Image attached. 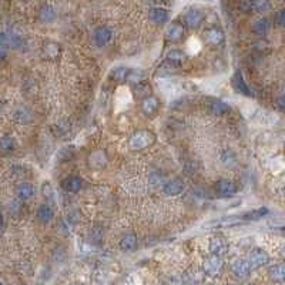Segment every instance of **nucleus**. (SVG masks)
Here are the masks:
<instances>
[{"label": "nucleus", "instance_id": "nucleus-1", "mask_svg": "<svg viewBox=\"0 0 285 285\" xmlns=\"http://www.w3.org/2000/svg\"><path fill=\"white\" fill-rule=\"evenodd\" d=\"M156 143V134L150 130H138L129 138V149L131 151H141Z\"/></svg>", "mask_w": 285, "mask_h": 285}, {"label": "nucleus", "instance_id": "nucleus-2", "mask_svg": "<svg viewBox=\"0 0 285 285\" xmlns=\"http://www.w3.org/2000/svg\"><path fill=\"white\" fill-rule=\"evenodd\" d=\"M240 10L244 13H265L270 10V0H241Z\"/></svg>", "mask_w": 285, "mask_h": 285}, {"label": "nucleus", "instance_id": "nucleus-3", "mask_svg": "<svg viewBox=\"0 0 285 285\" xmlns=\"http://www.w3.org/2000/svg\"><path fill=\"white\" fill-rule=\"evenodd\" d=\"M203 271H204V274L208 275V277H218V275H221L223 271H224L223 258L221 257H217V255H210L204 261Z\"/></svg>", "mask_w": 285, "mask_h": 285}, {"label": "nucleus", "instance_id": "nucleus-4", "mask_svg": "<svg viewBox=\"0 0 285 285\" xmlns=\"http://www.w3.org/2000/svg\"><path fill=\"white\" fill-rule=\"evenodd\" d=\"M108 164V157L104 150H94L87 157V165L91 170H103Z\"/></svg>", "mask_w": 285, "mask_h": 285}, {"label": "nucleus", "instance_id": "nucleus-5", "mask_svg": "<svg viewBox=\"0 0 285 285\" xmlns=\"http://www.w3.org/2000/svg\"><path fill=\"white\" fill-rule=\"evenodd\" d=\"M210 253L211 255H217V257H224L228 253V241L224 237L215 235L210 240Z\"/></svg>", "mask_w": 285, "mask_h": 285}, {"label": "nucleus", "instance_id": "nucleus-6", "mask_svg": "<svg viewBox=\"0 0 285 285\" xmlns=\"http://www.w3.org/2000/svg\"><path fill=\"white\" fill-rule=\"evenodd\" d=\"M248 264L251 267V270H258L261 267L267 265L270 262V255L267 254V251H264L262 248H255L248 255Z\"/></svg>", "mask_w": 285, "mask_h": 285}, {"label": "nucleus", "instance_id": "nucleus-7", "mask_svg": "<svg viewBox=\"0 0 285 285\" xmlns=\"http://www.w3.org/2000/svg\"><path fill=\"white\" fill-rule=\"evenodd\" d=\"M184 22H185V26L195 30V29H198V27L203 25V22H204V13L200 9L191 7L190 10L185 12Z\"/></svg>", "mask_w": 285, "mask_h": 285}, {"label": "nucleus", "instance_id": "nucleus-8", "mask_svg": "<svg viewBox=\"0 0 285 285\" xmlns=\"http://www.w3.org/2000/svg\"><path fill=\"white\" fill-rule=\"evenodd\" d=\"M184 33H185V29L182 26L181 23L179 22H173L171 25H168V27L165 29V40L167 42H171V43H179L181 42L182 37H184Z\"/></svg>", "mask_w": 285, "mask_h": 285}, {"label": "nucleus", "instance_id": "nucleus-9", "mask_svg": "<svg viewBox=\"0 0 285 285\" xmlns=\"http://www.w3.org/2000/svg\"><path fill=\"white\" fill-rule=\"evenodd\" d=\"M231 272H233L237 278L244 280V278H248V277H250V274H251V267H250V264H248L247 259L237 258L233 264H231Z\"/></svg>", "mask_w": 285, "mask_h": 285}, {"label": "nucleus", "instance_id": "nucleus-10", "mask_svg": "<svg viewBox=\"0 0 285 285\" xmlns=\"http://www.w3.org/2000/svg\"><path fill=\"white\" fill-rule=\"evenodd\" d=\"M231 84H233L234 90L238 91L240 94L247 96V97H251V96H253L251 89H250L248 84L245 83V80L242 77V73H241L240 70H237V72L234 73L233 78H231Z\"/></svg>", "mask_w": 285, "mask_h": 285}, {"label": "nucleus", "instance_id": "nucleus-11", "mask_svg": "<svg viewBox=\"0 0 285 285\" xmlns=\"http://www.w3.org/2000/svg\"><path fill=\"white\" fill-rule=\"evenodd\" d=\"M93 39H94V42H96L97 46L103 47V46L108 45V43L111 42V39H113V31H111L107 26H99L94 30Z\"/></svg>", "mask_w": 285, "mask_h": 285}, {"label": "nucleus", "instance_id": "nucleus-12", "mask_svg": "<svg viewBox=\"0 0 285 285\" xmlns=\"http://www.w3.org/2000/svg\"><path fill=\"white\" fill-rule=\"evenodd\" d=\"M215 191L221 197H231L237 193V185L228 179H221L215 184Z\"/></svg>", "mask_w": 285, "mask_h": 285}, {"label": "nucleus", "instance_id": "nucleus-13", "mask_svg": "<svg viewBox=\"0 0 285 285\" xmlns=\"http://www.w3.org/2000/svg\"><path fill=\"white\" fill-rule=\"evenodd\" d=\"M204 37L207 40L210 45L212 46H221L224 45L225 42V34L221 29L218 27H212V29H208L207 31L204 33Z\"/></svg>", "mask_w": 285, "mask_h": 285}, {"label": "nucleus", "instance_id": "nucleus-14", "mask_svg": "<svg viewBox=\"0 0 285 285\" xmlns=\"http://www.w3.org/2000/svg\"><path fill=\"white\" fill-rule=\"evenodd\" d=\"M184 190V181L181 179H173V180H168L163 184V191L165 195H179L180 193H182Z\"/></svg>", "mask_w": 285, "mask_h": 285}, {"label": "nucleus", "instance_id": "nucleus-15", "mask_svg": "<svg viewBox=\"0 0 285 285\" xmlns=\"http://www.w3.org/2000/svg\"><path fill=\"white\" fill-rule=\"evenodd\" d=\"M149 19L156 25H164L170 19V12L164 7H153L149 12Z\"/></svg>", "mask_w": 285, "mask_h": 285}, {"label": "nucleus", "instance_id": "nucleus-16", "mask_svg": "<svg viewBox=\"0 0 285 285\" xmlns=\"http://www.w3.org/2000/svg\"><path fill=\"white\" fill-rule=\"evenodd\" d=\"M81 187H83V180L78 176H70V177H67L61 181V188L66 193H70V194L78 193L81 190Z\"/></svg>", "mask_w": 285, "mask_h": 285}, {"label": "nucleus", "instance_id": "nucleus-17", "mask_svg": "<svg viewBox=\"0 0 285 285\" xmlns=\"http://www.w3.org/2000/svg\"><path fill=\"white\" fill-rule=\"evenodd\" d=\"M158 107H160V102L154 96H147L141 102V110L149 117H153L156 114L157 111H158Z\"/></svg>", "mask_w": 285, "mask_h": 285}, {"label": "nucleus", "instance_id": "nucleus-18", "mask_svg": "<svg viewBox=\"0 0 285 285\" xmlns=\"http://www.w3.org/2000/svg\"><path fill=\"white\" fill-rule=\"evenodd\" d=\"M268 277L271 281L283 284L285 280V268L284 264H274L268 268Z\"/></svg>", "mask_w": 285, "mask_h": 285}, {"label": "nucleus", "instance_id": "nucleus-19", "mask_svg": "<svg viewBox=\"0 0 285 285\" xmlns=\"http://www.w3.org/2000/svg\"><path fill=\"white\" fill-rule=\"evenodd\" d=\"M16 195L22 201H26L29 198H31L34 195V185L30 184V182H20L16 187Z\"/></svg>", "mask_w": 285, "mask_h": 285}, {"label": "nucleus", "instance_id": "nucleus-20", "mask_svg": "<svg viewBox=\"0 0 285 285\" xmlns=\"http://www.w3.org/2000/svg\"><path fill=\"white\" fill-rule=\"evenodd\" d=\"M16 123L19 124H30L33 121V111L27 107H19L13 114Z\"/></svg>", "mask_w": 285, "mask_h": 285}, {"label": "nucleus", "instance_id": "nucleus-21", "mask_svg": "<svg viewBox=\"0 0 285 285\" xmlns=\"http://www.w3.org/2000/svg\"><path fill=\"white\" fill-rule=\"evenodd\" d=\"M54 217L52 207L49 204H42L36 211V218L42 223V224H49Z\"/></svg>", "mask_w": 285, "mask_h": 285}, {"label": "nucleus", "instance_id": "nucleus-22", "mask_svg": "<svg viewBox=\"0 0 285 285\" xmlns=\"http://www.w3.org/2000/svg\"><path fill=\"white\" fill-rule=\"evenodd\" d=\"M138 245V240L134 234H127L124 235L121 240H120V248L121 251H126V253H133Z\"/></svg>", "mask_w": 285, "mask_h": 285}, {"label": "nucleus", "instance_id": "nucleus-23", "mask_svg": "<svg viewBox=\"0 0 285 285\" xmlns=\"http://www.w3.org/2000/svg\"><path fill=\"white\" fill-rule=\"evenodd\" d=\"M185 60H187V56H185V53L181 52V50H170L168 54H167V61H168L170 64H173L174 67L181 66Z\"/></svg>", "mask_w": 285, "mask_h": 285}, {"label": "nucleus", "instance_id": "nucleus-24", "mask_svg": "<svg viewBox=\"0 0 285 285\" xmlns=\"http://www.w3.org/2000/svg\"><path fill=\"white\" fill-rule=\"evenodd\" d=\"M210 111L212 114H215V116H223V114L230 111V105L227 103H224L223 100H217L215 99V100H212L210 103Z\"/></svg>", "mask_w": 285, "mask_h": 285}, {"label": "nucleus", "instance_id": "nucleus-25", "mask_svg": "<svg viewBox=\"0 0 285 285\" xmlns=\"http://www.w3.org/2000/svg\"><path fill=\"white\" fill-rule=\"evenodd\" d=\"M268 214V208L265 207H259L255 208V210H251L248 212H245L242 215V220H247V221H257L259 218L265 217Z\"/></svg>", "mask_w": 285, "mask_h": 285}, {"label": "nucleus", "instance_id": "nucleus-26", "mask_svg": "<svg viewBox=\"0 0 285 285\" xmlns=\"http://www.w3.org/2000/svg\"><path fill=\"white\" fill-rule=\"evenodd\" d=\"M54 17H56V12H54V9H53L52 6H49V4L43 6L40 9V12H39V19L43 23H50V22L54 20Z\"/></svg>", "mask_w": 285, "mask_h": 285}, {"label": "nucleus", "instance_id": "nucleus-27", "mask_svg": "<svg viewBox=\"0 0 285 285\" xmlns=\"http://www.w3.org/2000/svg\"><path fill=\"white\" fill-rule=\"evenodd\" d=\"M253 30H254L255 34H259V36L267 34L268 30H270V20L267 17H261L258 20H255L254 25H253Z\"/></svg>", "mask_w": 285, "mask_h": 285}, {"label": "nucleus", "instance_id": "nucleus-28", "mask_svg": "<svg viewBox=\"0 0 285 285\" xmlns=\"http://www.w3.org/2000/svg\"><path fill=\"white\" fill-rule=\"evenodd\" d=\"M127 75H129V69L124 66H117L116 69L111 70V78L116 81H124L127 78Z\"/></svg>", "mask_w": 285, "mask_h": 285}, {"label": "nucleus", "instance_id": "nucleus-29", "mask_svg": "<svg viewBox=\"0 0 285 285\" xmlns=\"http://www.w3.org/2000/svg\"><path fill=\"white\" fill-rule=\"evenodd\" d=\"M15 149V140L10 135H3L0 137V151L9 153Z\"/></svg>", "mask_w": 285, "mask_h": 285}, {"label": "nucleus", "instance_id": "nucleus-30", "mask_svg": "<svg viewBox=\"0 0 285 285\" xmlns=\"http://www.w3.org/2000/svg\"><path fill=\"white\" fill-rule=\"evenodd\" d=\"M144 78H146V73L144 72H141V70H129V75H127L126 80H129L130 83H133V84H138Z\"/></svg>", "mask_w": 285, "mask_h": 285}, {"label": "nucleus", "instance_id": "nucleus-31", "mask_svg": "<svg viewBox=\"0 0 285 285\" xmlns=\"http://www.w3.org/2000/svg\"><path fill=\"white\" fill-rule=\"evenodd\" d=\"M150 182H151V185H154V187H163V184L165 182V179H164V176L161 174V173H158V171H154V173H151L150 174Z\"/></svg>", "mask_w": 285, "mask_h": 285}, {"label": "nucleus", "instance_id": "nucleus-32", "mask_svg": "<svg viewBox=\"0 0 285 285\" xmlns=\"http://www.w3.org/2000/svg\"><path fill=\"white\" fill-rule=\"evenodd\" d=\"M45 53H46V56L56 57V56H59V46L54 45V43H49V45L45 47Z\"/></svg>", "mask_w": 285, "mask_h": 285}, {"label": "nucleus", "instance_id": "nucleus-33", "mask_svg": "<svg viewBox=\"0 0 285 285\" xmlns=\"http://www.w3.org/2000/svg\"><path fill=\"white\" fill-rule=\"evenodd\" d=\"M275 23L278 25L280 27L284 26L285 23V10L284 9H281L280 12H277V15H275Z\"/></svg>", "mask_w": 285, "mask_h": 285}, {"label": "nucleus", "instance_id": "nucleus-34", "mask_svg": "<svg viewBox=\"0 0 285 285\" xmlns=\"http://www.w3.org/2000/svg\"><path fill=\"white\" fill-rule=\"evenodd\" d=\"M43 195H45L46 198H52L53 195H54V191H53L50 182H45V184H43Z\"/></svg>", "mask_w": 285, "mask_h": 285}, {"label": "nucleus", "instance_id": "nucleus-35", "mask_svg": "<svg viewBox=\"0 0 285 285\" xmlns=\"http://www.w3.org/2000/svg\"><path fill=\"white\" fill-rule=\"evenodd\" d=\"M7 56V46L4 43H0V60H3Z\"/></svg>", "mask_w": 285, "mask_h": 285}, {"label": "nucleus", "instance_id": "nucleus-36", "mask_svg": "<svg viewBox=\"0 0 285 285\" xmlns=\"http://www.w3.org/2000/svg\"><path fill=\"white\" fill-rule=\"evenodd\" d=\"M277 104H278V107H280V110H281V111H284V108H285V99H284V96H280V97H278V100H277Z\"/></svg>", "mask_w": 285, "mask_h": 285}, {"label": "nucleus", "instance_id": "nucleus-37", "mask_svg": "<svg viewBox=\"0 0 285 285\" xmlns=\"http://www.w3.org/2000/svg\"><path fill=\"white\" fill-rule=\"evenodd\" d=\"M3 227V214H1V211H0V228Z\"/></svg>", "mask_w": 285, "mask_h": 285}, {"label": "nucleus", "instance_id": "nucleus-38", "mask_svg": "<svg viewBox=\"0 0 285 285\" xmlns=\"http://www.w3.org/2000/svg\"><path fill=\"white\" fill-rule=\"evenodd\" d=\"M75 285H86V284H83V283H77V284H75Z\"/></svg>", "mask_w": 285, "mask_h": 285}, {"label": "nucleus", "instance_id": "nucleus-39", "mask_svg": "<svg viewBox=\"0 0 285 285\" xmlns=\"http://www.w3.org/2000/svg\"><path fill=\"white\" fill-rule=\"evenodd\" d=\"M0 108H1V103H0Z\"/></svg>", "mask_w": 285, "mask_h": 285}, {"label": "nucleus", "instance_id": "nucleus-40", "mask_svg": "<svg viewBox=\"0 0 285 285\" xmlns=\"http://www.w3.org/2000/svg\"><path fill=\"white\" fill-rule=\"evenodd\" d=\"M0 285H3V284H1V283H0Z\"/></svg>", "mask_w": 285, "mask_h": 285}]
</instances>
